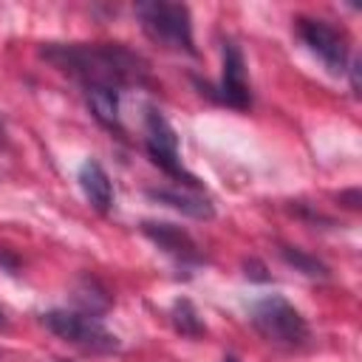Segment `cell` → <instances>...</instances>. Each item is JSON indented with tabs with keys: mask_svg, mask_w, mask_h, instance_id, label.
<instances>
[{
	"mask_svg": "<svg viewBox=\"0 0 362 362\" xmlns=\"http://www.w3.org/2000/svg\"><path fill=\"white\" fill-rule=\"evenodd\" d=\"M40 57L85 88H139L150 79V65L141 54L122 42H48Z\"/></svg>",
	"mask_w": 362,
	"mask_h": 362,
	"instance_id": "6da1fadb",
	"label": "cell"
},
{
	"mask_svg": "<svg viewBox=\"0 0 362 362\" xmlns=\"http://www.w3.org/2000/svg\"><path fill=\"white\" fill-rule=\"evenodd\" d=\"M249 322L266 342H272L277 348H303L311 337V328H308L305 317L300 314V308H294L280 294L255 300L249 308Z\"/></svg>",
	"mask_w": 362,
	"mask_h": 362,
	"instance_id": "7a4b0ae2",
	"label": "cell"
},
{
	"mask_svg": "<svg viewBox=\"0 0 362 362\" xmlns=\"http://www.w3.org/2000/svg\"><path fill=\"white\" fill-rule=\"evenodd\" d=\"M136 17L141 23V31L170 48V51H184L195 57V40H192V17L184 3H164V0H144L136 3Z\"/></svg>",
	"mask_w": 362,
	"mask_h": 362,
	"instance_id": "3957f363",
	"label": "cell"
},
{
	"mask_svg": "<svg viewBox=\"0 0 362 362\" xmlns=\"http://www.w3.org/2000/svg\"><path fill=\"white\" fill-rule=\"evenodd\" d=\"M42 325L57 334L59 339L90 351V354H113L119 351V339L102 325V317L85 314V311H71V308H51L42 314Z\"/></svg>",
	"mask_w": 362,
	"mask_h": 362,
	"instance_id": "277c9868",
	"label": "cell"
},
{
	"mask_svg": "<svg viewBox=\"0 0 362 362\" xmlns=\"http://www.w3.org/2000/svg\"><path fill=\"white\" fill-rule=\"evenodd\" d=\"M144 150L153 158V164L158 170H164L175 184H201L178 158V136L173 130V124L164 119L161 110L147 107L144 110Z\"/></svg>",
	"mask_w": 362,
	"mask_h": 362,
	"instance_id": "5b68a950",
	"label": "cell"
},
{
	"mask_svg": "<svg viewBox=\"0 0 362 362\" xmlns=\"http://www.w3.org/2000/svg\"><path fill=\"white\" fill-rule=\"evenodd\" d=\"M294 28H297V37L308 45L311 54H317L322 59V65L328 68V74L339 76L348 71V37L345 31H339L337 25L325 23V20H317V17H297L294 20Z\"/></svg>",
	"mask_w": 362,
	"mask_h": 362,
	"instance_id": "8992f818",
	"label": "cell"
},
{
	"mask_svg": "<svg viewBox=\"0 0 362 362\" xmlns=\"http://www.w3.org/2000/svg\"><path fill=\"white\" fill-rule=\"evenodd\" d=\"M221 54H223L221 82H218V88H206V93L212 99H218L221 105L232 107V110H249L252 107V90H249L243 51L238 48V42L226 40L223 48H221Z\"/></svg>",
	"mask_w": 362,
	"mask_h": 362,
	"instance_id": "52a82bcc",
	"label": "cell"
},
{
	"mask_svg": "<svg viewBox=\"0 0 362 362\" xmlns=\"http://www.w3.org/2000/svg\"><path fill=\"white\" fill-rule=\"evenodd\" d=\"M141 232H144L164 255H170L175 263H181V266H201V263H204L201 246H198V243L192 240V235L184 232L181 226L167 223V221H144V223H141Z\"/></svg>",
	"mask_w": 362,
	"mask_h": 362,
	"instance_id": "ba28073f",
	"label": "cell"
},
{
	"mask_svg": "<svg viewBox=\"0 0 362 362\" xmlns=\"http://www.w3.org/2000/svg\"><path fill=\"white\" fill-rule=\"evenodd\" d=\"M147 198L158 201V204H167L195 221H209L215 218V204L212 198L204 192L201 184H173V187H156V189H147Z\"/></svg>",
	"mask_w": 362,
	"mask_h": 362,
	"instance_id": "9c48e42d",
	"label": "cell"
},
{
	"mask_svg": "<svg viewBox=\"0 0 362 362\" xmlns=\"http://www.w3.org/2000/svg\"><path fill=\"white\" fill-rule=\"evenodd\" d=\"M76 181H79L88 204L96 212H102V215L110 212V206H113V184H110V175L105 173V167L99 161H93V158L82 161V167L76 173Z\"/></svg>",
	"mask_w": 362,
	"mask_h": 362,
	"instance_id": "30bf717a",
	"label": "cell"
},
{
	"mask_svg": "<svg viewBox=\"0 0 362 362\" xmlns=\"http://www.w3.org/2000/svg\"><path fill=\"white\" fill-rule=\"evenodd\" d=\"M85 102L93 113V119L107 127L122 133V119H119V90L113 88H85Z\"/></svg>",
	"mask_w": 362,
	"mask_h": 362,
	"instance_id": "8fae6325",
	"label": "cell"
},
{
	"mask_svg": "<svg viewBox=\"0 0 362 362\" xmlns=\"http://www.w3.org/2000/svg\"><path fill=\"white\" fill-rule=\"evenodd\" d=\"M170 322L181 337H189V339H198V337L206 334V325H204V320L198 317V311L189 300H175V305L170 311Z\"/></svg>",
	"mask_w": 362,
	"mask_h": 362,
	"instance_id": "7c38bea8",
	"label": "cell"
},
{
	"mask_svg": "<svg viewBox=\"0 0 362 362\" xmlns=\"http://www.w3.org/2000/svg\"><path fill=\"white\" fill-rule=\"evenodd\" d=\"M76 303H79V311L99 317V314L107 311L110 294H107L93 277H82V280H79V288H76Z\"/></svg>",
	"mask_w": 362,
	"mask_h": 362,
	"instance_id": "4fadbf2b",
	"label": "cell"
},
{
	"mask_svg": "<svg viewBox=\"0 0 362 362\" xmlns=\"http://www.w3.org/2000/svg\"><path fill=\"white\" fill-rule=\"evenodd\" d=\"M280 257L288 266H294L297 272H303L305 277H328V266L320 257H314V255H308L297 246H280Z\"/></svg>",
	"mask_w": 362,
	"mask_h": 362,
	"instance_id": "5bb4252c",
	"label": "cell"
},
{
	"mask_svg": "<svg viewBox=\"0 0 362 362\" xmlns=\"http://www.w3.org/2000/svg\"><path fill=\"white\" fill-rule=\"evenodd\" d=\"M263 272H266V269H263V266H260L257 260H249V263H246V277H252V280H260V283H266V280H269V274H263Z\"/></svg>",
	"mask_w": 362,
	"mask_h": 362,
	"instance_id": "9a60e30c",
	"label": "cell"
},
{
	"mask_svg": "<svg viewBox=\"0 0 362 362\" xmlns=\"http://www.w3.org/2000/svg\"><path fill=\"white\" fill-rule=\"evenodd\" d=\"M359 68H362V62L354 59V62H351V88H354L356 96H359Z\"/></svg>",
	"mask_w": 362,
	"mask_h": 362,
	"instance_id": "2e32d148",
	"label": "cell"
},
{
	"mask_svg": "<svg viewBox=\"0 0 362 362\" xmlns=\"http://www.w3.org/2000/svg\"><path fill=\"white\" fill-rule=\"evenodd\" d=\"M223 362H240V359H238V356H232V354H229V356H223Z\"/></svg>",
	"mask_w": 362,
	"mask_h": 362,
	"instance_id": "e0dca14e",
	"label": "cell"
},
{
	"mask_svg": "<svg viewBox=\"0 0 362 362\" xmlns=\"http://www.w3.org/2000/svg\"><path fill=\"white\" fill-rule=\"evenodd\" d=\"M6 325V314H3V308H0V328Z\"/></svg>",
	"mask_w": 362,
	"mask_h": 362,
	"instance_id": "ac0fdd59",
	"label": "cell"
},
{
	"mask_svg": "<svg viewBox=\"0 0 362 362\" xmlns=\"http://www.w3.org/2000/svg\"><path fill=\"white\" fill-rule=\"evenodd\" d=\"M0 141H3V122H0Z\"/></svg>",
	"mask_w": 362,
	"mask_h": 362,
	"instance_id": "d6986e66",
	"label": "cell"
}]
</instances>
